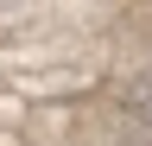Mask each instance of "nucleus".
Segmentation results:
<instances>
[{"label":"nucleus","mask_w":152,"mask_h":146,"mask_svg":"<svg viewBox=\"0 0 152 146\" xmlns=\"http://www.w3.org/2000/svg\"><path fill=\"white\" fill-rule=\"evenodd\" d=\"M121 102H127V114H140V121L152 127V64H146V70H133V76L121 83Z\"/></svg>","instance_id":"f257e3e1"}]
</instances>
